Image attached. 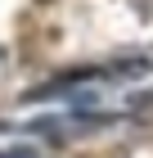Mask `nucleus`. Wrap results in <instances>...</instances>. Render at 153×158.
Masks as SVG:
<instances>
[{"label": "nucleus", "mask_w": 153, "mask_h": 158, "mask_svg": "<svg viewBox=\"0 0 153 158\" xmlns=\"http://www.w3.org/2000/svg\"><path fill=\"white\" fill-rule=\"evenodd\" d=\"M153 73V54H126V59H113L104 63V86H122V81H135V77H149Z\"/></svg>", "instance_id": "nucleus-1"}, {"label": "nucleus", "mask_w": 153, "mask_h": 158, "mask_svg": "<svg viewBox=\"0 0 153 158\" xmlns=\"http://www.w3.org/2000/svg\"><path fill=\"white\" fill-rule=\"evenodd\" d=\"M0 158H41V149H32V145H5Z\"/></svg>", "instance_id": "nucleus-2"}]
</instances>
